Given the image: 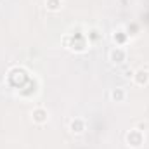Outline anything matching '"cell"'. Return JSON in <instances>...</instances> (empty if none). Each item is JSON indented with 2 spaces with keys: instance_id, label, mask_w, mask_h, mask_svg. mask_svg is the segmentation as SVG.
Wrapping results in <instances>:
<instances>
[{
  "instance_id": "obj_1",
  "label": "cell",
  "mask_w": 149,
  "mask_h": 149,
  "mask_svg": "<svg viewBox=\"0 0 149 149\" xmlns=\"http://www.w3.org/2000/svg\"><path fill=\"white\" fill-rule=\"evenodd\" d=\"M142 141H144V135H142V132L137 130V128H134V130H130V132L127 134V142H128L132 148H139V146L142 144Z\"/></svg>"
},
{
  "instance_id": "obj_2",
  "label": "cell",
  "mask_w": 149,
  "mask_h": 149,
  "mask_svg": "<svg viewBox=\"0 0 149 149\" xmlns=\"http://www.w3.org/2000/svg\"><path fill=\"white\" fill-rule=\"evenodd\" d=\"M134 81H135V85H139V87H142V85H146L149 81V71L148 70H137V71H134Z\"/></svg>"
},
{
  "instance_id": "obj_3",
  "label": "cell",
  "mask_w": 149,
  "mask_h": 149,
  "mask_svg": "<svg viewBox=\"0 0 149 149\" xmlns=\"http://www.w3.org/2000/svg\"><path fill=\"white\" fill-rule=\"evenodd\" d=\"M109 57H111L113 63H123L125 59H127V54H125V50L121 49V47H116V49H113L111 52H109Z\"/></svg>"
},
{
  "instance_id": "obj_4",
  "label": "cell",
  "mask_w": 149,
  "mask_h": 149,
  "mask_svg": "<svg viewBox=\"0 0 149 149\" xmlns=\"http://www.w3.org/2000/svg\"><path fill=\"white\" fill-rule=\"evenodd\" d=\"M31 116H33V121H35V123H45V121H47V111H45L43 108L33 109Z\"/></svg>"
},
{
  "instance_id": "obj_5",
  "label": "cell",
  "mask_w": 149,
  "mask_h": 149,
  "mask_svg": "<svg viewBox=\"0 0 149 149\" xmlns=\"http://www.w3.org/2000/svg\"><path fill=\"white\" fill-rule=\"evenodd\" d=\"M70 128H71L73 134H81V132L85 130V123H83V120H78V118H76V120L71 121V127H70Z\"/></svg>"
},
{
  "instance_id": "obj_6",
  "label": "cell",
  "mask_w": 149,
  "mask_h": 149,
  "mask_svg": "<svg viewBox=\"0 0 149 149\" xmlns=\"http://www.w3.org/2000/svg\"><path fill=\"white\" fill-rule=\"evenodd\" d=\"M111 99L113 101H116V102L123 101V99H125V92H123L121 88H114V90L111 92Z\"/></svg>"
},
{
  "instance_id": "obj_7",
  "label": "cell",
  "mask_w": 149,
  "mask_h": 149,
  "mask_svg": "<svg viewBox=\"0 0 149 149\" xmlns=\"http://www.w3.org/2000/svg\"><path fill=\"white\" fill-rule=\"evenodd\" d=\"M47 9H50V10L61 9V0H47Z\"/></svg>"
}]
</instances>
